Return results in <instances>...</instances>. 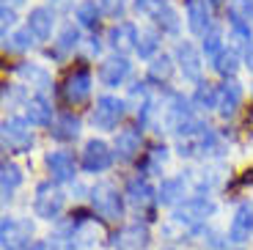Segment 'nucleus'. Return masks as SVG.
Listing matches in <instances>:
<instances>
[{
  "instance_id": "11",
  "label": "nucleus",
  "mask_w": 253,
  "mask_h": 250,
  "mask_svg": "<svg viewBox=\"0 0 253 250\" xmlns=\"http://www.w3.org/2000/svg\"><path fill=\"white\" fill-rule=\"evenodd\" d=\"M47 168H50L55 181H72L77 173L75 157L66 154V151H52V154H47Z\"/></svg>"
},
{
  "instance_id": "27",
  "label": "nucleus",
  "mask_w": 253,
  "mask_h": 250,
  "mask_svg": "<svg viewBox=\"0 0 253 250\" xmlns=\"http://www.w3.org/2000/svg\"><path fill=\"white\" fill-rule=\"evenodd\" d=\"M99 11H102V8L96 6V0H83L75 14H77V19H80V25L94 28L96 22H99Z\"/></svg>"
},
{
  "instance_id": "37",
  "label": "nucleus",
  "mask_w": 253,
  "mask_h": 250,
  "mask_svg": "<svg viewBox=\"0 0 253 250\" xmlns=\"http://www.w3.org/2000/svg\"><path fill=\"white\" fill-rule=\"evenodd\" d=\"M28 250H58V245L50 242V239H39V242H33Z\"/></svg>"
},
{
  "instance_id": "4",
  "label": "nucleus",
  "mask_w": 253,
  "mask_h": 250,
  "mask_svg": "<svg viewBox=\"0 0 253 250\" xmlns=\"http://www.w3.org/2000/svg\"><path fill=\"white\" fill-rule=\"evenodd\" d=\"M91 204H94V212L102 220H119L121 217V195L113 184H96L91 190Z\"/></svg>"
},
{
  "instance_id": "17",
  "label": "nucleus",
  "mask_w": 253,
  "mask_h": 250,
  "mask_svg": "<svg viewBox=\"0 0 253 250\" xmlns=\"http://www.w3.org/2000/svg\"><path fill=\"white\" fill-rule=\"evenodd\" d=\"M217 110H220V116H231V113L237 110V107H240V102H242V88L237 85L234 80L231 83H223L220 88H217Z\"/></svg>"
},
{
  "instance_id": "30",
  "label": "nucleus",
  "mask_w": 253,
  "mask_h": 250,
  "mask_svg": "<svg viewBox=\"0 0 253 250\" xmlns=\"http://www.w3.org/2000/svg\"><path fill=\"white\" fill-rule=\"evenodd\" d=\"M17 75L19 77H25V80H31V83H36V85H42V88H47L50 85V75H47L44 69H39V66H28V63H19L17 66Z\"/></svg>"
},
{
  "instance_id": "20",
  "label": "nucleus",
  "mask_w": 253,
  "mask_h": 250,
  "mask_svg": "<svg viewBox=\"0 0 253 250\" xmlns=\"http://www.w3.org/2000/svg\"><path fill=\"white\" fill-rule=\"evenodd\" d=\"M140 132L138 129H124L119 132V138H116V151H119L121 160H132L135 154L140 151Z\"/></svg>"
},
{
  "instance_id": "2",
  "label": "nucleus",
  "mask_w": 253,
  "mask_h": 250,
  "mask_svg": "<svg viewBox=\"0 0 253 250\" xmlns=\"http://www.w3.org/2000/svg\"><path fill=\"white\" fill-rule=\"evenodd\" d=\"M31 237H33L31 220L3 217V223H0V245H3V250H25Z\"/></svg>"
},
{
  "instance_id": "5",
  "label": "nucleus",
  "mask_w": 253,
  "mask_h": 250,
  "mask_svg": "<svg viewBox=\"0 0 253 250\" xmlns=\"http://www.w3.org/2000/svg\"><path fill=\"white\" fill-rule=\"evenodd\" d=\"M33 146V132L22 119H8L3 121V149L14 154H25Z\"/></svg>"
},
{
  "instance_id": "24",
  "label": "nucleus",
  "mask_w": 253,
  "mask_h": 250,
  "mask_svg": "<svg viewBox=\"0 0 253 250\" xmlns=\"http://www.w3.org/2000/svg\"><path fill=\"white\" fill-rule=\"evenodd\" d=\"M0 184H3V195L6 198L22 184V173H19V168L14 163H3V168H0Z\"/></svg>"
},
{
  "instance_id": "9",
  "label": "nucleus",
  "mask_w": 253,
  "mask_h": 250,
  "mask_svg": "<svg viewBox=\"0 0 253 250\" xmlns=\"http://www.w3.org/2000/svg\"><path fill=\"white\" fill-rule=\"evenodd\" d=\"M217 0H187V19H190V31L207 36V28L212 22Z\"/></svg>"
},
{
  "instance_id": "19",
  "label": "nucleus",
  "mask_w": 253,
  "mask_h": 250,
  "mask_svg": "<svg viewBox=\"0 0 253 250\" xmlns=\"http://www.w3.org/2000/svg\"><path fill=\"white\" fill-rule=\"evenodd\" d=\"M25 116H28L31 124L47 126L50 119H52V107H50V102H47L44 96H33V99H28V105H25Z\"/></svg>"
},
{
  "instance_id": "12",
  "label": "nucleus",
  "mask_w": 253,
  "mask_h": 250,
  "mask_svg": "<svg viewBox=\"0 0 253 250\" xmlns=\"http://www.w3.org/2000/svg\"><path fill=\"white\" fill-rule=\"evenodd\" d=\"M126 77H129V61H126V58L116 55V58H108V61L102 63L99 80L105 83V85H121Z\"/></svg>"
},
{
  "instance_id": "28",
  "label": "nucleus",
  "mask_w": 253,
  "mask_h": 250,
  "mask_svg": "<svg viewBox=\"0 0 253 250\" xmlns=\"http://www.w3.org/2000/svg\"><path fill=\"white\" fill-rule=\"evenodd\" d=\"M237 66H240V58H237L234 50H223L220 55L215 58V72L223 77H231L237 72Z\"/></svg>"
},
{
  "instance_id": "13",
  "label": "nucleus",
  "mask_w": 253,
  "mask_h": 250,
  "mask_svg": "<svg viewBox=\"0 0 253 250\" xmlns=\"http://www.w3.org/2000/svg\"><path fill=\"white\" fill-rule=\"evenodd\" d=\"M253 231V207L251 204H242L237 209L234 220H231V228H228V239L231 242H245Z\"/></svg>"
},
{
  "instance_id": "14",
  "label": "nucleus",
  "mask_w": 253,
  "mask_h": 250,
  "mask_svg": "<svg viewBox=\"0 0 253 250\" xmlns=\"http://www.w3.org/2000/svg\"><path fill=\"white\" fill-rule=\"evenodd\" d=\"M116 250H143L149 245V231L143 225H126L121 234H116Z\"/></svg>"
},
{
  "instance_id": "31",
  "label": "nucleus",
  "mask_w": 253,
  "mask_h": 250,
  "mask_svg": "<svg viewBox=\"0 0 253 250\" xmlns=\"http://www.w3.org/2000/svg\"><path fill=\"white\" fill-rule=\"evenodd\" d=\"M204 52H207L209 58H217L223 52V33L217 31V28L207 31V36H204Z\"/></svg>"
},
{
  "instance_id": "21",
  "label": "nucleus",
  "mask_w": 253,
  "mask_h": 250,
  "mask_svg": "<svg viewBox=\"0 0 253 250\" xmlns=\"http://www.w3.org/2000/svg\"><path fill=\"white\" fill-rule=\"evenodd\" d=\"M77 132H80V121H77V116H72V113L61 116V119L52 124V138H58V140H75Z\"/></svg>"
},
{
  "instance_id": "22",
  "label": "nucleus",
  "mask_w": 253,
  "mask_h": 250,
  "mask_svg": "<svg viewBox=\"0 0 253 250\" xmlns=\"http://www.w3.org/2000/svg\"><path fill=\"white\" fill-rule=\"evenodd\" d=\"M126 198L132 201L135 207H146V204L154 198V187L149 184V181H143V179H132L129 181V187H126Z\"/></svg>"
},
{
  "instance_id": "34",
  "label": "nucleus",
  "mask_w": 253,
  "mask_h": 250,
  "mask_svg": "<svg viewBox=\"0 0 253 250\" xmlns=\"http://www.w3.org/2000/svg\"><path fill=\"white\" fill-rule=\"evenodd\" d=\"M171 69H173V66H171V58L163 55V58H157V61L152 63V69H149V72H152L154 80H165V77L171 75Z\"/></svg>"
},
{
  "instance_id": "26",
  "label": "nucleus",
  "mask_w": 253,
  "mask_h": 250,
  "mask_svg": "<svg viewBox=\"0 0 253 250\" xmlns=\"http://www.w3.org/2000/svg\"><path fill=\"white\" fill-rule=\"evenodd\" d=\"M182 195H184V181L182 179H165L157 198L163 201V204H176Z\"/></svg>"
},
{
  "instance_id": "23",
  "label": "nucleus",
  "mask_w": 253,
  "mask_h": 250,
  "mask_svg": "<svg viewBox=\"0 0 253 250\" xmlns=\"http://www.w3.org/2000/svg\"><path fill=\"white\" fill-rule=\"evenodd\" d=\"M217 88L209 85V83H198L196 94H193V105L198 107V110H212V107H217Z\"/></svg>"
},
{
  "instance_id": "39",
  "label": "nucleus",
  "mask_w": 253,
  "mask_h": 250,
  "mask_svg": "<svg viewBox=\"0 0 253 250\" xmlns=\"http://www.w3.org/2000/svg\"><path fill=\"white\" fill-rule=\"evenodd\" d=\"M248 69H253V47H248Z\"/></svg>"
},
{
  "instance_id": "29",
  "label": "nucleus",
  "mask_w": 253,
  "mask_h": 250,
  "mask_svg": "<svg viewBox=\"0 0 253 250\" xmlns=\"http://www.w3.org/2000/svg\"><path fill=\"white\" fill-rule=\"evenodd\" d=\"M157 47H160V36L154 31H140V36H138V55L140 58H152L154 52H157Z\"/></svg>"
},
{
  "instance_id": "33",
  "label": "nucleus",
  "mask_w": 253,
  "mask_h": 250,
  "mask_svg": "<svg viewBox=\"0 0 253 250\" xmlns=\"http://www.w3.org/2000/svg\"><path fill=\"white\" fill-rule=\"evenodd\" d=\"M77 42H80V31H77L75 25H66L61 33V39H58V50H72V47H77Z\"/></svg>"
},
{
  "instance_id": "10",
  "label": "nucleus",
  "mask_w": 253,
  "mask_h": 250,
  "mask_svg": "<svg viewBox=\"0 0 253 250\" xmlns=\"http://www.w3.org/2000/svg\"><path fill=\"white\" fill-rule=\"evenodd\" d=\"M63 94L69 105H83L91 94V75L88 69H77L66 77V85H63Z\"/></svg>"
},
{
  "instance_id": "8",
  "label": "nucleus",
  "mask_w": 253,
  "mask_h": 250,
  "mask_svg": "<svg viewBox=\"0 0 253 250\" xmlns=\"http://www.w3.org/2000/svg\"><path fill=\"white\" fill-rule=\"evenodd\" d=\"M113 163V151L108 143L102 140H88L85 149H83V170L88 173H99V170H108Z\"/></svg>"
},
{
  "instance_id": "16",
  "label": "nucleus",
  "mask_w": 253,
  "mask_h": 250,
  "mask_svg": "<svg viewBox=\"0 0 253 250\" xmlns=\"http://www.w3.org/2000/svg\"><path fill=\"white\" fill-rule=\"evenodd\" d=\"M176 55H179V66H182L184 77H187V80H193V83L201 80V58H198L196 47L184 42V44H179Z\"/></svg>"
},
{
  "instance_id": "32",
  "label": "nucleus",
  "mask_w": 253,
  "mask_h": 250,
  "mask_svg": "<svg viewBox=\"0 0 253 250\" xmlns=\"http://www.w3.org/2000/svg\"><path fill=\"white\" fill-rule=\"evenodd\" d=\"M33 44V33L31 31H17L11 39L6 42V50H11V52H22V50H28Z\"/></svg>"
},
{
  "instance_id": "35",
  "label": "nucleus",
  "mask_w": 253,
  "mask_h": 250,
  "mask_svg": "<svg viewBox=\"0 0 253 250\" xmlns=\"http://www.w3.org/2000/svg\"><path fill=\"white\" fill-rule=\"evenodd\" d=\"M124 6H126V0H99V8L108 14V17L121 14V11H124Z\"/></svg>"
},
{
  "instance_id": "38",
  "label": "nucleus",
  "mask_w": 253,
  "mask_h": 250,
  "mask_svg": "<svg viewBox=\"0 0 253 250\" xmlns=\"http://www.w3.org/2000/svg\"><path fill=\"white\" fill-rule=\"evenodd\" d=\"M14 19H17V17H14V11H8V8H3V36H6V31L14 25Z\"/></svg>"
},
{
  "instance_id": "7",
  "label": "nucleus",
  "mask_w": 253,
  "mask_h": 250,
  "mask_svg": "<svg viewBox=\"0 0 253 250\" xmlns=\"http://www.w3.org/2000/svg\"><path fill=\"white\" fill-rule=\"evenodd\" d=\"M215 212V204L207 198H187L182 207H176L173 212V220L176 223H184V225H198L209 217V214Z\"/></svg>"
},
{
  "instance_id": "6",
  "label": "nucleus",
  "mask_w": 253,
  "mask_h": 250,
  "mask_svg": "<svg viewBox=\"0 0 253 250\" xmlns=\"http://www.w3.org/2000/svg\"><path fill=\"white\" fill-rule=\"evenodd\" d=\"M124 119V102L116 99V96H99L96 107L91 113V124L96 129H113L119 126V121Z\"/></svg>"
},
{
  "instance_id": "18",
  "label": "nucleus",
  "mask_w": 253,
  "mask_h": 250,
  "mask_svg": "<svg viewBox=\"0 0 253 250\" xmlns=\"http://www.w3.org/2000/svg\"><path fill=\"white\" fill-rule=\"evenodd\" d=\"M52 25H55V17H52L50 8H33L31 17H28V31L36 39H50Z\"/></svg>"
},
{
  "instance_id": "36",
  "label": "nucleus",
  "mask_w": 253,
  "mask_h": 250,
  "mask_svg": "<svg viewBox=\"0 0 253 250\" xmlns=\"http://www.w3.org/2000/svg\"><path fill=\"white\" fill-rule=\"evenodd\" d=\"M129 102H140V105L146 107V88L140 85V83H138V85H132V91H129Z\"/></svg>"
},
{
  "instance_id": "1",
  "label": "nucleus",
  "mask_w": 253,
  "mask_h": 250,
  "mask_svg": "<svg viewBox=\"0 0 253 250\" xmlns=\"http://www.w3.org/2000/svg\"><path fill=\"white\" fill-rule=\"evenodd\" d=\"M63 204H66V195L52 184V181H42L36 187V198H33V212L42 220H55L61 214Z\"/></svg>"
},
{
  "instance_id": "25",
  "label": "nucleus",
  "mask_w": 253,
  "mask_h": 250,
  "mask_svg": "<svg viewBox=\"0 0 253 250\" xmlns=\"http://www.w3.org/2000/svg\"><path fill=\"white\" fill-rule=\"evenodd\" d=\"M228 17H231V22L251 25V19H253V3H251V0H228Z\"/></svg>"
},
{
  "instance_id": "3",
  "label": "nucleus",
  "mask_w": 253,
  "mask_h": 250,
  "mask_svg": "<svg viewBox=\"0 0 253 250\" xmlns=\"http://www.w3.org/2000/svg\"><path fill=\"white\" fill-rule=\"evenodd\" d=\"M135 11L143 14V17H152L157 25H163V31L168 33H176L179 31V17L165 0H135Z\"/></svg>"
},
{
  "instance_id": "15",
  "label": "nucleus",
  "mask_w": 253,
  "mask_h": 250,
  "mask_svg": "<svg viewBox=\"0 0 253 250\" xmlns=\"http://www.w3.org/2000/svg\"><path fill=\"white\" fill-rule=\"evenodd\" d=\"M138 36H140V33L135 31L129 22H121V25L110 28L108 42H110V47H113V50L126 52V50H132V47H138Z\"/></svg>"
}]
</instances>
